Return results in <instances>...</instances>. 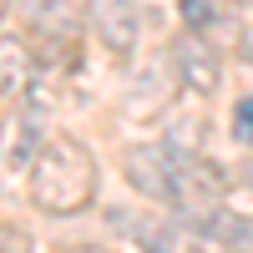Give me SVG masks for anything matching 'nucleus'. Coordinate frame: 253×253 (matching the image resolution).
<instances>
[{"instance_id": "nucleus-9", "label": "nucleus", "mask_w": 253, "mask_h": 253, "mask_svg": "<svg viewBox=\"0 0 253 253\" xmlns=\"http://www.w3.org/2000/svg\"><path fill=\"white\" fill-rule=\"evenodd\" d=\"M20 10H26V26L36 36H46V41H66L76 31V15H71L66 0H26Z\"/></svg>"}, {"instance_id": "nucleus-11", "label": "nucleus", "mask_w": 253, "mask_h": 253, "mask_svg": "<svg viewBox=\"0 0 253 253\" xmlns=\"http://www.w3.org/2000/svg\"><path fill=\"white\" fill-rule=\"evenodd\" d=\"M177 15L187 31H213L218 20V0H177Z\"/></svg>"}, {"instance_id": "nucleus-4", "label": "nucleus", "mask_w": 253, "mask_h": 253, "mask_svg": "<svg viewBox=\"0 0 253 253\" xmlns=\"http://www.w3.org/2000/svg\"><path fill=\"white\" fill-rule=\"evenodd\" d=\"M177 81H182V76H177V66H172V51L147 56V66L132 76V91H126V112H132V117H152V112H162Z\"/></svg>"}, {"instance_id": "nucleus-14", "label": "nucleus", "mask_w": 253, "mask_h": 253, "mask_svg": "<svg viewBox=\"0 0 253 253\" xmlns=\"http://www.w3.org/2000/svg\"><path fill=\"white\" fill-rule=\"evenodd\" d=\"M0 20H5V0H0Z\"/></svg>"}, {"instance_id": "nucleus-5", "label": "nucleus", "mask_w": 253, "mask_h": 253, "mask_svg": "<svg viewBox=\"0 0 253 253\" xmlns=\"http://www.w3.org/2000/svg\"><path fill=\"white\" fill-rule=\"evenodd\" d=\"M172 66H177V76H182V86L187 91H198V96H213L218 91V56H213V46H203L198 41V31H187V36H177L172 46Z\"/></svg>"}, {"instance_id": "nucleus-13", "label": "nucleus", "mask_w": 253, "mask_h": 253, "mask_svg": "<svg viewBox=\"0 0 253 253\" xmlns=\"http://www.w3.org/2000/svg\"><path fill=\"white\" fill-rule=\"evenodd\" d=\"M76 253H101V248H76Z\"/></svg>"}, {"instance_id": "nucleus-1", "label": "nucleus", "mask_w": 253, "mask_h": 253, "mask_svg": "<svg viewBox=\"0 0 253 253\" xmlns=\"http://www.w3.org/2000/svg\"><path fill=\"white\" fill-rule=\"evenodd\" d=\"M96 198V157L71 137H51L31 162V203L51 218H71Z\"/></svg>"}, {"instance_id": "nucleus-12", "label": "nucleus", "mask_w": 253, "mask_h": 253, "mask_svg": "<svg viewBox=\"0 0 253 253\" xmlns=\"http://www.w3.org/2000/svg\"><path fill=\"white\" fill-rule=\"evenodd\" d=\"M233 142L238 147H253V96H238L233 101Z\"/></svg>"}, {"instance_id": "nucleus-7", "label": "nucleus", "mask_w": 253, "mask_h": 253, "mask_svg": "<svg viewBox=\"0 0 253 253\" xmlns=\"http://www.w3.org/2000/svg\"><path fill=\"white\" fill-rule=\"evenodd\" d=\"M36 81V56L26 51V41L0 36V96H26Z\"/></svg>"}, {"instance_id": "nucleus-10", "label": "nucleus", "mask_w": 253, "mask_h": 253, "mask_svg": "<svg viewBox=\"0 0 253 253\" xmlns=\"http://www.w3.org/2000/svg\"><path fill=\"white\" fill-rule=\"evenodd\" d=\"M132 243L142 253H177V218H137Z\"/></svg>"}, {"instance_id": "nucleus-8", "label": "nucleus", "mask_w": 253, "mask_h": 253, "mask_svg": "<svg viewBox=\"0 0 253 253\" xmlns=\"http://www.w3.org/2000/svg\"><path fill=\"white\" fill-rule=\"evenodd\" d=\"M198 233L213 238V243H223V248H233V253H253V218H243V213L213 208V213L198 223Z\"/></svg>"}, {"instance_id": "nucleus-6", "label": "nucleus", "mask_w": 253, "mask_h": 253, "mask_svg": "<svg viewBox=\"0 0 253 253\" xmlns=\"http://www.w3.org/2000/svg\"><path fill=\"white\" fill-rule=\"evenodd\" d=\"M86 15H91V31L107 41V51L126 56L137 46V10H132V0H86Z\"/></svg>"}, {"instance_id": "nucleus-3", "label": "nucleus", "mask_w": 253, "mask_h": 253, "mask_svg": "<svg viewBox=\"0 0 253 253\" xmlns=\"http://www.w3.org/2000/svg\"><path fill=\"white\" fill-rule=\"evenodd\" d=\"M187 157L177 152L172 142H142L126 152V182L137 187L142 198H157V203H172V182H177V167Z\"/></svg>"}, {"instance_id": "nucleus-2", "label": "nucleus", "mask_w": 253, "mask_h": 253, "mask_svg": "<svg viewBox=\"0 0 253 253\" xmlns=\"http://www.w3.org/2000/svg\"><path fill=\"white\" fill-rule=\"evenodd\" d=\"M223 193H228L223 167L193 152V157L177 167V182H172V218L198 228V223H203V218H208V213H213V208L223 203Z\"/></svg>"}]
</instances>
